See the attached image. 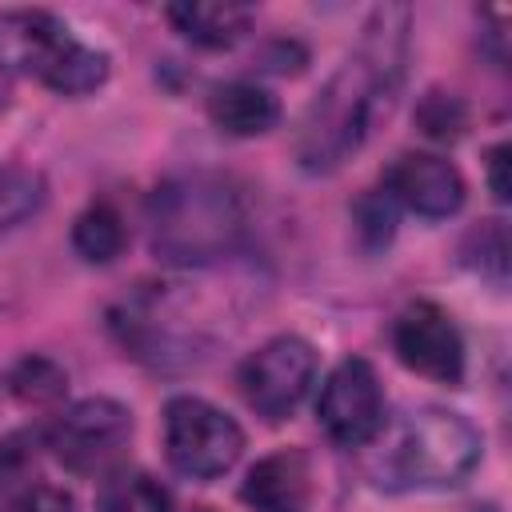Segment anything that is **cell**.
<instances>
[{
    "label": "cell",
    "mask_w": 512,
    "mask_h": 512,
    "mask_svg": "<svg viewBox=\"0 0 512 512\" xmlns=\"http://www.w3.org/2000/svg\"><path fill=\"white\" fill-rule=\"evenodd\" d=\"M408 32L412 12L404 4L372 8L356 48L300 116L296 164L308 176H332L336 168H344L392 116L408 72Z\"/></svg>",
    "instance_id": "cell-1"
},
{
    "label": "cell",
    "mask_w": 512,
    "mask_h": 512,
    "mask_svg": "<svg viewBox=\"0 0 512 512\" xmlns=\"http://www.w3.org/2000/svg\"><path fill=\"white\" fill-rule=\"evenodd\" d=\"M148 228L156 260L212 264L240 248L248 232V200L228 176L180 172L152 192Z\"/></svg>",
    "instance_id": "cell-2"
},
{
    "label": "cell",
    "mask_w": 512,
    "mask_h": 512,
    "mask_svg": "<svg viewBox=\"0 0 512 512\" xmlns=\"http://www.w3.org/2000/svg\"><path fill=\"white\" fill-rule=\"evenodd\" d=\"M484 440L472 420L452 408H416L400 420V428L376 452L372 476L380 488L412 492V488H456L480 464Z\"/></svg>",
    "instance_id": "cell-3"
},
{
    "label": "cell",
    "mask_w": 512,
    "mask_h": 512,
    "mask_svg": "<svg viewBox=\"0 0 512 512\" xmlns=\"http://www.w3.org/2000/svg\"><path fill=\"white\" fill-rule=\"evenodd\" d=\"M0 72L28 76L60 96H88L108 80L112 60L76 40L60 16L44 8H8L0 12Z\"/></svg>",
    "instance_id": "cell-4"
},
{
    "label": "cell",
    "mask_w": 512,
    "mask_h": 512,
    "mask_svg": "<svg viewBox=\"0 0 512 512\" xmlns=\"http://www.w3.org/2000/svg\"><path fill=\"white\" fill-rule=\"evenodd\" d=\"M164 452L188 480L224 476L244 452V428L200 396H172L164 404Z\"/></svg>",
    "instance_id": "cell-5"
},
{
    "label": "cell",
    "mask_w": 512,
    "mask_h": 512,
    "mask_svg": "<svg viewBox=\"0 0 512 512\" xmlns=\"http://www.w3.org/2000/svg\"><path fill=\"white\" fill-rule=\"evenodd\" d=\"M132 436V412L112 396H88L44 428V448L76 476L104 472Z\"/></svg>",
    "instance_id": "cell-6"
},
{
    "label": "cell",
    "mask_w": 512,
    "mask_h": 512,
    "mask_svg": "<svg viewBox=\"0 0 512 512\" xmlns=\"http://www.w3.org/2000/svg\"><path fill=\"white\" fill-rule=\"evenodd\" d=\"M236 380H240L244 404L256 416L276 424V420L292 416L300 408V400L308 396V388L316 380V352L300 336H272L268 344L248 352Z\"/></svg>",
    "instance_id": "cell-7"
},
{
    "label": "cell",
    "mask_w": 512,
    "mask_h": 512,
    "mask_svg": "<svg viewBox=\"0 0 512 512\" xmlns=\"http://www.w3.org/2000/svg\"><path fill=\"white\" fill-rule=\"evenodd\" d=\"M316 420L324 436L340 448H364L384 432V388L368 360H340L316 400Z\"/></svg>",
    "instance_id": "cell-8"
},
{
    "label": "cell",
    "mask_w": 512,
    "mask_h": 512,
    "mask_svg": "<svg viewBox=\"0 0 512 512\" xmlns=\"http://www.w3.org/2000/svg\"><path fill=\"white\" fill-rule=\"evenodd\" d=\"M392 352L404 368L416 376H428L436 384H460L464 380V336L456 320L432 304L412 300L392 320Z\"/></svg>",
    "instance_id": "cell-9"
},
{
    "label": "cell",
    "mask_w": 512,
    "mask_h": 512,
    "mask_svg": "<svg viewBox=\"0 0 512 512\" xmlns=\"http://www.w3.org/2000/svg\"><path fill=\"white\" fill-rule=\"evenodd\" d=\"M396 208L416 212L420 220H448L464 204V176L452 160L436 152H404L388 164L380 184Z\"/></svg>",
    "instance_id": "cell-10"
},
{
    "label": "cell",
    "mask_w": 512,
    "mask_h": 512,
    "mask_svg": "<svg viewBox=\"0 0 512 512\" xmlns=\"http://www.w3.org/2000/svg\"><path fill=\"white\" fill-rule=\"evenodd\" d=\"M312 492V460L300 448L260 456L240 484V500L252 512H304L312 504Z\"/></svg>",
    "instance_id": "cell-11"
},
{
    "label": "cell",
    "mask_w": 512,
    "mask_h": 512,
    "mask_svg": "<svg viewBox=\"0 0 512 512\" xmlns=\"http://www.w3.org/2000/svg\"><path fill=\"white\" fill-rule=\"evenodd\" d=\"M208 120L224 132V136H236V140H248V136H264L276 128L280 120V100L264 88V84H252V80H224L208 92Z\"/></svg>",
    "instance_id": "cell-12"
},
{
    "label": "cell",
    "mask_w": 512,
    "mask_h": 512,
    "mask_svg": "<svg viewBox=\"0 0 512 512\" xmlns=\"http://www.w3.org/2000/svg\"><path fill=\"white\" fill-rule=\"evenodd\" d=\"M172 28L192 40L196 48H232L236 40L248 36L252 28V8L244 4H204V0H188V4H172L168 8Z\"/></svg>",
    "instance_id": "cell-13"
},
{
    "label": "cell",
    "mask_w": 512,
    "mask_h": 512,
    "mask_svg": "<svg viewBox=\"0 0 512 512\" xmlns=\"http://www.w3.org/2000/svg\"><path fill=\"white\" fill-rule=\"evenodd\" d=\"M128 244V228H124V216L116 204L108 200H96L88 204L76 224H72V248L80 252V260L88 264H112Z\"/></svg>",
    "instance_id": "cell-14"
},
{
    "label": "cell",
    "mask_w": 512,
    "mask_h": 512,
    "mask_svg": "<svg viewBox=\"0 0 512 512\" xmlns=\"http://www.w3.org/2000/svg\"><path fill=\"white\" fill-rule=\"evenodd\" d=\"M96 512H172V492L144 468H116L96 492Z\"/></svg>",
    "instance_id": "cell-15"
},
{
    "label": "cell",
    "mask_w": 512,
    "mask_h": 512,
    "mask_svg": "<svg viewBox=\"0 0 512 512\" xmlns=\"http://www.w3.org/2000/svg\"><path fill=\"white\" fill-rule=\"evenodd\" d=\"M48 200V184L40 172L20 164H0V236L36 216Z\"/></svg>",
    "instance_id": "cell-16"
},
{
    "label": "cell",
    "mask_w": 512,
    "mask_h": 512,
    "mask_svg": "<svg viewBox=\"0 0 512 512\" xmlns=\"http://www.w3.org/2000/svg\"><path fill=\"white\" fill-rule=\"evenodd\" d=\"M8 392L24 404H56L68 392V372L48 356H24L8 368Z\"/></svg>",
    "instance_id": "cell-17"
},
{
    "label": "cell",
    "mask_w": 512,
    "mask_h": 512,
    "mask_svg": "<svg viewBox=\"0 0 512 512\" xmlns=\"http://www.w3.org/2000/svg\"><path fill=\"white\" fill-rule=\"evenodd\" d=\"M460 260H464L472 272H480L484 280L504 284V276H508V228H504V220H480V224L464 236Z\"/></svg>",
    "instance_id": "cell-18"
},
{
    "label": "cell",
    "mask_w": 512,
    "mask_h": 512,
    "mask_svg": "<svg viewBox=\"0 0 512 512\" xmlns=\"http://www.w3.org/2000/svg\"><path fill=\"white\" fill-rule=\"evenodd\" d=\"M396 204L384 188H368L356 204H352V232H356V244L364 252H380L392 244L396 236Z\"/></svg>",
    "instance_id": "cell-19"
},
{
    "label": "cell",
    "mask_w": 512,
    "mask_h": 512,
    "mask_svg": "<svg viewBox=\"0 0 512 512\" xmlns=\"http://www.w3.org/2000/svg\"><path fill=\"white\" fill-rule=\"evenodd\" d=\"M416 128H420L428 140H444V144H448V140H456V136L468 128V108H464L460 96L432 88V92H424L420 104H416Z\"/></svg>",
    "instance_id": "cell-20"
},
{
    "label": "cell",
    "mask_w": 512,
    "mask_h": 512,
    "mask_svg": "<svg viewBox=\"0 0 512 512\" xmlns=\"http://www.w3.org/2000/svg\"><path fill=\"white\" fill-rule=\"evenodd\" d=\"M36 448H44V432H12L0 440V492L28 480V468L36 464Z\"/></svg>",
    "instance_id": "cell-21"
},
{
    "label": "cell",
    "mask_w": 512,
    "mask_h": 512,
    "mask_svg": "<svg viewBox=\"0 0 512 512\" xmlns=\"http://www.w3.org/2000/svg\"><path fill=\"white\" fill-rule=\"evenodd\" d=\"M4 512H76V500L56 484H24L12 492Z\"/></svg>",
    "instance_id": "cell-22"
},
{
    "label": "cell",
    "mask_w": 512,
    "mask_h": 512,
    "mask_svg": "<svg viewBox=\"0 0 512 512\" xmlns=\"http://www.w3.org/2000/svg\"><path fill=\"white\" fill-rule=\"evenodd\" d=\"M508 156H512V148L508 144H496L492 152H488V188H492V196L504 204L508 200Z\"/></svg>",
    "instance_id": "cell-23"
},
{
    "label": "cell",
    "mask_w": 512,
    "mask_h": 512,
    "mask_svg": "<svg viewBox=\"0 0 512 512\" xmlns=\"http://www.w3.org/2000/svg\"><path fill=\"white\" fill-rule=\"evenodd\" d=\"M196 512H212V508H196Z\"/></svg>",
    "instance_id": "cell-24"
}]
</instances>
